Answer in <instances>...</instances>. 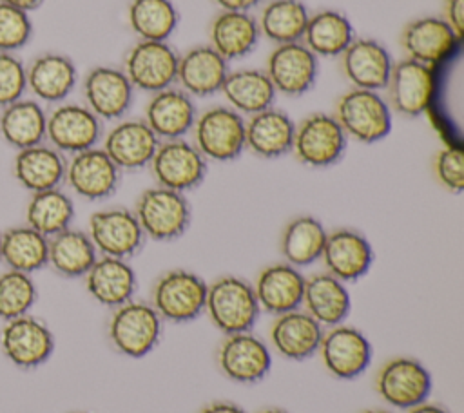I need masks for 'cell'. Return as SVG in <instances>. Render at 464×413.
Listing matches in <instances>:
<instances>
[{
  "label": "cell",
  "mask_w": 464,
  "mask_h": 413,
  "mask_svg": "<svg viewBox=\"0 0 464 413\" xmlns=\"http://www.w3.org/2000/svg\"><path fill=\"white\" fill-rule=\"evenodd\" d=\"M205 312L225 335L252 331L259 317V303L250 283L237 275H223L207 284Z\"/></svg>",
  "instance_id": "1"
},
{
  "label": "cell",
  "mask_w": 464,
  "mask_h": 413,
  "mask_svg": "<svg viewBox=\"0 0 464 413\" xmlns=\"http://www.w3.org/2000/svg\"><path fill=\"white\" fill-rule=\"evenodd\" d=\"M150 297V306L161 321L190 322L205 312L207 283L190 270L172 268L156 279Z\"/></svg>",
  "instance_id": "2"
},
{
  "label": "cell",
  "mask_w": 464,
  "mask_h": 413,
  "mask_svg": "<svg viewBox=\"0 0 464 413\" xmlns=\"http://www.w3.org/2000/svg\"><path fill=\"white\" fill-rule=\"evenodd\" d=\"M163 321L149 303L129 301L114 308L109 319V341L112 348L129 357L141 359L160 342Z\"/></svg>",
  "instance_id": "3"
},
{
  "label": "cell",
  "mask_w": 464,
  "mask_h": 413,
  "mask_svg": "<svg viewBox=\"0 0 464 413\" xmlns=\"http://www.w3.org/2000/svg\"><path fill=\"white\" fill-rule=\"evenodd\" d=\"M334 118L346 138L361 143H377L392 132V109L375 91H346L337 100Z\"/></svg>",
  "instance_id": "4"
},
{
  "label": "cell",
  "mask_w": 464,
  "mask_h": 413,
  "mask_svg": "<svg viewBox=\"0 0 464 413\" xmlns=\"http://www.w3.org/2000/svg\"><path fill=\"white\" fill-rule=\"evenodd\" d=\"M134 216L145 237L154 241H174L190 226V203L181 192L152 187L140 194Z\"/></svg>",
  "instance_id": "5"
},
{
  "label": "cell",
  "mask_w": 464,
  "mask_h": 413,
  "mask_svg": "<svg viewBox=\"0 0 464 413\" xmlns=\"http://www.w3.org/2000/svg\"><path fill=\"white\" fill-rule=\"evenodd\" d=\"M194 145L208 161H232L245 150V118L232 107H210L194 121Z\"/></svg>",
  "instance_id": "6"
},
{
  "label": "cell",
  "mask_w": 464,
  "mask_h": 413,
  "mask_svg": "<svg viewBox=\"0 0 464 413\" xmlns=\"http://www.w3.org/2000/svg\"><path fill=\"white\" fill-rule=\"evenodd\" d=\"M346 139V134L332 114L314 112L295 125L292 152L306 167L326 168L343 158Z\"/></svg>",
  "instance_id": "7"
},
{
  "label": "cell",
  "mask_w": 464,
  "mask_h": 413,
  "mask_svg": "<svg viewBox=\"0 0 464 413\" xmlns=\"http://www.w3.org/2000/svg\"><path fill=\"white\" fill-rule=\"evenodd\" d=\"M2 355L20 370L45 364L54 351V335L38 317L25 313L5 321L0 330Z\"/></svg>",
  "instance_id": "8"
},
{
  "label": "cell",
  "mask_w": 464,
  "mask_h": 413,
  "mask_svg": "<svg viewBox=\"0 0 464 413\" xmlns=\"http://www.w3.org/2000/svg\"><path fill=\"white\" fill-rule=\"evenodd\" d=\"M149 167L158 187L181 194L199 187L207 176V159L183 138L160 141Z\"/></svg>",
  "instance_id": "9"
},
{
  "label": "cell",
  "mask_w": 464,
  "mask_h": 413,
  "mask_svg": "<svg viewBox=\"0 0 464 413\" xmlns=\"http://www.w3.org/2000/svg\"><path fill=\"white\" fill-rule=\"evenodd\" d=\"M375 388L390 406L410 409L428 400L431 393V373L413 357H393L379 368Z\"/></svg>",
  "instance_id": "10"
},
{
  "label": "cell",
  "mask_w": 464,
  "mask_h": 413,
  "mask_svg": "<svg viewBox=\"0 0 464 413\" xmlns=\"http://www.w3.org/2000/svg\"><path fill=\"white\" fill-rule=\"evenodd\" d=\"M178 58L169 42L138 40L125 54L123 72L134 89L154 94L176 83Z\"/></svg>",
  "instance_id": "11"
},
{
  "label": "cell",
  "mask_w": 464,
  "mask_h": 413,
  "mask_svg": "<svg viewBox=\"0 0 464 413\" xmlns=\"http://www.w3.org/2000/svg\"><path fill=\"white\" fill-rule=\"evenodd\" d=\"M102 138V120L83 103L62 101L47 112L45 141L62 154H76L96 147Z\"/></svg>",
  "instance_id": "12"
},
{
  "label": "cell",
  "mask_w": 464,
  "mask_h": 413,
  "mask_svg": "<svg viewBox=\"0 0 464 413\" xmlns=\"http://www.w3.org/2000/svg\"><path fill=\"white\" fill-rule=\"evenodd\" d=\"M87 234L100 255L127 261L134 257L145 243V234L134 212L120 206L92 212Z\"/></svg>",
  "instance_id": "13"
},
{
  "label": "cell",
  "mask_w": 464,
  "mask_h": 413,
  "mask_svg": "<svg viewBox=\"0 0 464 413\" xmlns=\"http://www.w3.org/2000/svg\"><path fill=\"white\" fill-rule=\"evenodd\" d=\"M319 355L330 375L341 380L359 377L372 362L368 337L350 324H337L323 331Z\"/></svg>",
  "instance_id": "14"
},
{
  "label": "cell",
  "mask_w": 464,
  "mask_h": 413,
  "mask_svg": "<svg viewBox=\"0 0 464 413\" xmlns=\"http://www.w3.org/2000/svg\"><path fill=\"white\" fill-rule=\"evenodd\" d=\"M121 170L112 163L102 147H92L72 154L65 163L63 183L87 199L102 201L112 196L120 185Z\"/></svg>",
  "instance_id": "15"
},
{
  "label": "cell",
  "mask_w": 464,
  "mask_h": 413,
  "mask_svg": "<svg viewBox=\"0 0 464 413\" xmlns=\"http://www.w3.org/2000/svg\"><path fill=\"white\" fill-rule=\"evenodd\" d=\"M83 105L100 120H121L134 98V87L123 69L111 65L92 67L82 83Z\"/></svg>",
  "instance_id": "16"
},
{
  "label": "cell",
  "mask_w": 464,
  "mask_h": 413,
  "mask_svg": "<svg viewBox=\"0 0 464 413\" xmlns=\"http://www.w3.org/2000/svg\"><path fill=\"white\" fill-rule=\"evenodd\" d=\"M218 364L227 379L239 384H256L268 375L272 353L252 331L230 333L218 348Z\"/></svg>",
  "instance_id": "17"
},
{
  "label": "cell",
  "mask_w": 464,
  "mask_h": 413,
  "mask_svg": "<svg viewBox=\"0 0 464 413\" xmlns=\"http://www.w3.org/2000/svg\"><path fill=\"white\" fill-rule=\"evenodd\" d=\"M384 89L388 92L386 101L390 109L402 116L417 118L422 112H426L433 100V69L410 58H404L393 63Z\"/></svg>",
  "instance_id": "18"
},
{
  "label": "cell",
  "mask_w": 464,
  "mask_h": 413,
  "mask_svg": "<svg viewBox=\"0 0 464 413\" xmlns=\"http://www.w3.org/2000/svg\"><path fill=\"white\" fill-rule=\"evenodd\" d=\"M265 72L276 92L303 96L314 87L319 74V63L317 56H314L303 42H292L272 49Z\"/></svg>",
  "instance_id": "19"
},
{
  "label": "cell",
  "mask_w": 464,
  "mask_h": 413,
  "mask_svg": "<svg viewBox=\"0 0 464 413\" xmlns=\"http://www.w3.org/2000/svg\"><path fill=\"white\" fill-rule=\"evenodd\" d=\"M460 38L440 16H420L411 20L401 34L406 58L428 67H437L455 54Z\"/></svg>",
  "instance_id": "20"
},
{
  "label": "cell",
  "mask_w": 464,
  "mask_h": 413,
  "mask_svg": "<svg viewBox=\"0 0 464 413\" xmlns=\"http://www.w3.org/2000/svg\"><path fill=\"white\" fill-rule=\"evenodd\" d=\"M321 259L326 272L343 283L359 281L373 264L370 241L353 228H337L326 234Z\"/></svg>",
  "instance_id": "21"
},
{
  "label": "cell",
  "mask_w": 464,
  "mask_h": 413,
  "mask_svg": "<svg viewBox=\"0 0 464 413\" xmlns=\"http://www.w3.org/2000/svg\"><path fill=\"white\" fill-rule=\"evenodd\" d=\"M27 91L36 101L58 105L69 98L78 82L74 62L62 53H40L25 65Z\"/></svg>",
  "instance_id": "22"
},
{
  "label": "cell",
  "mask_w": 464,
  "mask_h": 413,
  "mask_svg": "<svg viewBox=\"0 0 464 413\" xmlns=\"http://www.w3.org/2000/svg\"><path fill=\"white\" fill-rule=\"evenodd\" d=\"M341 67L353 89L382 91L393 62L388 49L373 38H353L341 54Z\"/></svg>",
  "instance_id": "23"
},
{
  "label": "cell",
  "mask_w": 464,
  "mask_h": 413,
  "mask_svg": "<svg viewBox=\"0 0 464 413\" xmlns=\"http://www.w3.org/2000/svg\"><path fill=\"white\" fill-rule=\"evenodd\" d=\"M158 145L143 120H121L105 134L102 149L120 170H140L150 163Z\"/></svg>",
  "instance_id": "24"
},
{
  "label": "cell",
  "mask_w": 464,
  "mask_h": 413,
  "mask_svg": "<svg viewBox=\"0 0 464 413\" xmlns=\"http://www.w3.org/2000/svg\"><path fill=\"white\" fill-rule=\"evenodd\" d=\"M67 159L47 141L16 150L11 165L14 181L29 194L58 188L65 179Z\"/></svg>",
  "instance_id": "25"
},
{
  "label": "cell",
  "mask_w": 464,
  "mask_h": 413,
  "mask_svg": "<svg viewBox=\"0 0 464 413\" xmlns=\"http://www.w3.org/2000/svg\"><path fill=\"white\" fill-rule=\"evenodd\" d=\"M196 105L192 96L174 85L150 96L145 107L143 121L158 136V139H179L192 130L196 121Z\"/></svg>",
  "instance_id": "26"
},
{
  "label": "cell",
  "mask_w": 464,
  "mask_h": 413,
  "mask_svg": "<svg viewBox=\"0 0 464 413\" xmlns=\"http://www.w3.org/2000/svg\"><path fill=\"white\" fill-rule=\"evenodd\" d=\"M252 288L261 310L281 315L301 308L304 275L288 263H274L257 274Z\"/></svg>",
  "instance_id": "27"
},
{
  "label": "cell",
  "mask_w": 464,
  "mask_h": 413,
  "mask_svg": "<svg viewBox=\"0 0 464 413\" xmlns=\"http://www.w3.org/2000/svg\"><path fill=\"white\" fill-rule=\"evenodd\" d=\"M89 295L102 306L118 308L132 301L138 279L127 259L98 255L94 264L83 275Z\"/></svg>",
  "instance_id": "28"
},
{
  "label": "cell",
  "mask_w": 464,
  "mask_h": 413,
  "mask_svg": "<svg viewBox=\"0 0 464 413\" xmlns=\"http://www.w3.org/2000/svg\"><path fill=\"white\" fill-rule=\"evenodd\" d=\"M323 326L303 308L276 315L270 326V341L276 351L290 360H304L317 353Z\"/></svg>",
  "instance_id": "29"
},
{
  "label": "cell",
  "mask_w": 464,
  "mask_h": 413,
  "mask_svg": "<svg viewBox=\"0 0 464 413\" xmlns=\"http://www.w3.org/2000/svg\"><path fill=\"white\" fill-rule=\"evenodd\" d=\"M228 62L208 43L196 45L178 58L176 82L188 96H212L221 91Z\"/></svg>",
  "instance_id": "30"
},
{
  "label": "cell",
  "mask_w": 464,
  "mask_h": 413,
  "mask_svg": "<svg viewBox=\"0 0 464 413\" xmlns=\"http://www.w3.org/2000/svg\"><path fill=\"white\" fill-rule=\"evenodd\" d=\"M295 123L279 109L268 107L245 121V149L257 158L276 159L292 152Z\"/></svg>",
  "instance_id": "31"
},
{
  "label": "cell",
  "mask_w": 464,
  "mask_h": 413,
  "mask_svg": "<svg viewBox=\"0 0 464 413\" xmlns=\"http://www.w3.org/2000/svg\"><path fill=\"white\" fill-rule=\"evenodd\" d=\"M301 308L323 328L343 324L352 310V297L346 283L339 281L328 272L304 279Z\"/></svg>",
  "instance_id": "32"
},
{
  "label": "cell",
  "mask_w": 464,
  "mask_h": 413,
  "mask_svg": "<svg viewBox=\"0 0 464 413\" xmlns=\"http://www.w3.org/2000/svg\"><path fill=\"white\" fill-rule=\"evenodd\" d=\"M259 36L257 20L250 13L221 11L210 24L208 45L227 62H232L250 54L256 49Z\"/></svg>",
  "instance_id": "33"
},
{
  "label": "cell",
  "mask_w": 464,
  "mask_h": 413,
  "mask_svg": "<svg viewBox=\"0 0 464 413\" xmlns=\"http://www.w3.org/2000/svg\"><path fill=\"white\" fill-rule=\"evenodd\" d=\"M47 110L34 98H20L0 109V138L14 150L45 141Z\"/></svg>",
  "instance_id": "34"
},
{
  "label": "cell",
  "mask_w": 464,
  "mask_h": 413,
  "mask_svg": "<svg viewBox=\"0 0 464 413\" xmlns=\"http://www.w3.org/2000/svg\"><path fill=\"white\" fill-rule=\"evenodd\" d=\"M98 255L89 234L83 230L69 226L49 237L47 266L65 279L83 277Z\"/></svg>",
  "instance_id": "35"
},
{
  "label": "cell",
  "mask_w": 464,
  "mask_h": 413,
  "mask_svg": "<svg viewBox=\"0 0 464 413\" xmlns=\"http://www.w3.org/2000/svg\"><path fill=\"white\" fill-rule=\"evenodd\" d=\"M219 92L241 116H252L272 107L277 94L266 72L261 69L228 71Z\"/></svg>",
  "instance_id": "36"
},
{
  "label": "cell",
  "mask_w": 464,
  "mask_h": 413,
  "mask_svg": "<svg viewBox=\"0 0 464 413\" xmlns=\"http://www.w3.org/2000/svg\"><path fill=\"white\" fill-rule=\"evenodd\" d=\"M353 38V25L346 14L335 9H323L308 16L301 42L314 56L332 58L341 56Z\"/></svg>",
  "instance_id": "37"
},
{
  "label": "cell",
  "mask_w": 464,
  "mask_h": 413,
  "mask_svg": "<svg viewBox=\"0 0 464 413\" xmlns=\"http://www.w3.org/2000/svg\"><path fill=\"white\" fill-rule=\"evenodd\" d=\"M49 239L29 225H14L2 230L0 263L9 270L34 274L47 266Z\"/></svg>",
  "instance_id": "38"
},
{
  "label": "cell",
  "mask_w": 464,
  "mask_h": 413,
  "mask_svg": "<svg viewBox=\"0 0 464 413\" xmlns=\"http://www.w3.org/2000/svg\"><path fill=\"white\" fill-rule=\"evenodd\" d=\"M326 230L314 216H297L286 223L281 234V254L285 263L303 268L321 259Z\"/></svg>",
  "instance_id": "39"
},
{
  "label": "cell",
  "mask_w": 464,
  "mask_h": 413,
  "mask_svg": "<svg viewBox=\"0 0 464 413\" xmlns=\"http://www.w3.org/2000/svg\"><path fill=\"white\" fill-rule=\"evenodd\" d=\"M74 219V203L67 192L49 188L29 196L25 205V225L47 239L69 228Z\"/></svg>",
  "instance_id": "40"
},
{
  "label": "cell",
  "mask_w": 464,
  "mask_h": 413,
  "mask_svg": "<svg viewBox=\"0 0 464 413\" xmlns=\"http://www.w3.org/2000/svg\"><path fill=\"white\" fill-rule=\"evenodd\" d=\"M308 16L310 13L301 0H270L257 20L259 33L276 45L301 42Z\"/></svg>",
  "instance_id": "41"
},
{
  "label": "cell",
  "mask_w": 464,
  "mask_h": 413,
  "mask_svg": "<svg viewBox=\"0 0 464 413\" xmlns=\"http://www.w3.org/2000/svg\"><path fill=\"white\" fill-rule=\"evenodd\" d=\"M127 20L138 40L169 42L178 29L179 13L170 0H130Z\"/></svg>",
  "instance_id": "42"
},
{
  "label": "cell",
  "mask_w": 464,
  "mask_h": 413,
  "mask_svg": "<svg viewBox=\"0 0 464 413\" xmlns=\"http://www.w3.org/2000/svg\"><path fill=\"white\" fill-rule=\"evenodd\" d=\"M38 299V288L31 274L5 268L0 274V319L11 321L31 313Z\"/></svg>",
  "instance_id": "43"
},
{
  "label": "cell",
  "mask_w": 464,
  "mask_h": 413,
  "mask_svg": "<svg viewBox=\"0 0 464 413\" xmlns=\"http://www.w3.org/2000/svg\"><path fill=\"white\" fill-rule=\"evenodd\" d=\"M33 36L31 14L0 2V53H16Z\"/></svg>",
  "instance_id": "44"
},
{
  "label": "cell",
  "mask_w": 464,
  "mask_h": 413,
  "mask_svg": "<svg viewBox=\"0 0 464 413\" xmlns=\"http://www.w3.org/2000/svg\"><path fill=\"white\" fill-rule=\"evenodd\" d=\"M25 92V63L16 53H0V109L24 98Z\"/></svg>",
  "instance_id": "45"
},
{
  "label": "cell",
  "mask_w": 464,
  "mask_h": 413,
  "mask_svg": "<svg viewBox=\"0 0 464 413\" xmlns=\"http://www.w3.org/2000/svg\"><path fill=\"white\" fill-rule=\"evenodd\" d=\"M435 178L451 194L464 190V154L460 147L448 145L440 149L433 161Z\"/></svg>",
  "instance_id": "46"
},
{
  "label": "cell",
  "mask_w": 464,
  "mask_h": 413,
  "mask_svg": "<svg viewBox=\"0 0 464 413\" xmlns=\"http://www.w3.org/2000/svg\"><path fill=\"white\" fill-rule=\"evenodd\" d=\"M442 20L462 40V36H464V0H444Z\"/></svg>",
  "instance_id": "47"
},
{
  "label": "cell",
  "mask_w": 464,
  "mask_h": 413,
  "mask_svg": "<svg viewBox=\"0 0 464 413\" xmlns=\"http://www.w3.org/2000/svg\"><path fill=\"white\" fill-rule=\"evenodd\" d=\"M199 413H246L241 406L228 400H214L199 409Z\"/></svg>",
  "instance_id": "48"
},
{
  "label": "cell",
  "mask_w": 464,
  "mask_h": 413,
  "mask_svg": "<svg viewBox=\"0 0 464 413\" xmlns=\"http://www.w3.org/2000/svg\"><path fill=\"white\" fill-rule=\"evenodd\" d=\"M214 2L221 7V11H241V13H248L250 9L261 4V0H214Z\"/></svg>",
  "instance_id": "49"
},
{
  "label": "cell",
  "mask_w": 464,
  "mask_h": 413,
  "mask_svg": "<svg viewBox=\"0 0 464 413\" xmlns=\"http://www.w3.org/2000/svg\"><path fill=\"white\" fill-rule=\"evenodd\" d=\"M0 2H4L7 5H13L16 9H22L29 14H31V11H36L44 4V0H0Z\"/></svg>",
  "instance_id": "50"
},
{
  "label": "cell",
  "mask_w": 464,
  "mask_h": 413,
  "mask_svg": "<svg viewBox=\"0 0 464 413\" xmlns=\"http://www.w3.org/2000/svg\"><path fill=\"white\" fill-rule=\"evenodd\" d=\"M408 413H448L444 408L437 406V404H431V402H422L415 408H410Z\"/></svg>",
  "instance_id": "51"
},
{
  "label": "cell",
  "mask_w": 464,
  "mask_h": 413,
  "mask_svg": "<svg viewBox=\"0 0 464 413\" xmlns=\"http://www.w3.org/2000/svg\"><path fill=\"white\" fill-rule=\"evenodd\" d=\"M259 413H288V411H285V409H281V408H266V409H263V411H259Z\"/></svg>",
  "instance_id": "52"
},
{
  "label": "cell",
  "mask_w": 464,
  "mask_h": 413,
  "mask_svg": "<svg viewBox=\"0 0 464 413\" xmlns=\"http://www.w3.org/2000/svg\"><path fill=\"white\" fill-rule=\"evenodd\" d=\"M362 413H390V411H386V409H366Z\"/></svg>",
  "instance_id": "53"
},
{
  "label": "cell",
  "mask_w": 464,
  "mask_h": 413,
  "mask_svg": "<svg viewBox=\"0 0 464 413\" xmlns=\"http://www.w3.org/2000/svg\"><path fill=\"white\" fill-rule=\"evenodd\" d=\"M0 243H2V230H0Z\"/></svg>",
  "instance_id": "54"
},
{
  "label": "cell",
  "mask_w": 464,
  "mask_h": 413,
  "mask_svg": "<svg viewBox=\"0 0 464 413\" xmlns=\"http://www.w3.org/2000/svg\"><path fill=\"white\" fill-rule=\"evenodd\" d=\"M78 413H82V411H78Z\"/></svg>",
  "instance_id": "55"
}]
</instances>
